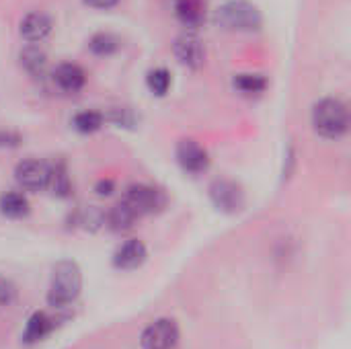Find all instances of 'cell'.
Segmentation results:
<instances>
[{"instance_id":"cell-1","label":"cell","mask_w":351,"mask_h":349,"mask_svg":"<svg viewBox=\"0 0 351 349\" xmlns=\"http://www.w3.org/2000/svg\"><path fill=\"white\" fill-rule=\"evenodd\" d=\"M82 292V272L76 261L62 259L51 267L49 288H47V306L53 311H64L72 306Z\"/></svg>"},{"instance_id":"cell-2","label":"cell","mask_w":351,"mask_h":349,"mask_svg":"<svg viewBox=\"0 0 351 349\" xmlns=\"http://www.w3.org/2000/svg\"><path fill=\"white\" fill-rule=\"evenodd\" d=\"M311 123L317 136L325 140H341L350 132V109L337 97H323L313 105Z\"/></svg>"},{"instance_id":"cell-3","label":"cell","mask_w":351,"mask_h":349,"mask_svg":"<svg viewBox=\"0 0 351 349\" xmlns=\"http://www.w3.org/2000/svg\"><path fill=\"white\" fill-rule=\"evenodd\" d=\"M216 27L232 33H253L263 25V14L251 0H226L214 10Z\"/></svg>"},{"instance_id":"cell-4","label":"cell","mask_w":351,"mask_h":349,"mask_svg":"<svg viewBox=\"0 0 351 349\" xmlns=\"http://www.w3.org/2000/svg\"><path fill=\"white\" fill-rule=\"evenodd\" d=\"M208 197L222 214L234 216L245 210V191L232 179H214L208 187Z\"/></svg>"},{"instance_id":"cell-5","label":"cell","mask_w":351,"mask_h":349,"mask_svg":"<svg viewBox=\"0 0 351 349\" xmlns=\"http://www.w3.org/2000/svg\"><path fill=\"white\" fill-rule=\"evenodd\" d=\"M121 202L125 206H130L142 218V216L160 212L165 208V204H167V197L154 185H148V183H132L130 187H125Z\"/></svg>"},{"instance_id":"cell-6","label":"cell","mask_w":351,"mask_h":349,"mask_svg":"<svg viewBox=\"0 0 351 349\" xmlns=\"http://www.w3.org/2000/svg\"><path fill=\"white\" fill-rule=\"evenodd\" d=\"M181 339V329L175 319L160 317L152 321L140 335L142 349H175Z\"/></svg>"},{"instance_id":"cell-7","label":"cell","mask_w":351,"mask_h":349,"mask_svg":"<svg viewBox=\"0 0 351 349\" xmlns=\"http://www.w3.org/2000/svg\"><path fill=\"white\" fill-rule=\"evenodd\" d=\"M173 56L189 70H199L206 62V47L193 31H185L173 41Z\"/></svg>"},{"instance_id":"cell-8","label":"cell","mask_w":351,"mask_h":349,"mask_svg":"<svg viewBox=\"0 0 351 349\" xmlns=\"http://www.w3.org/2000/svg\"><path fill=\"white\" fill-rule=\"evenodd\" d=\"M175 156H177L179 167L189 175H204L210 169L208 150L202 144H197L195 140H191V138H185V140L177 142Z\"/></svg>"},{"instance_id":"cell-9","label":"cell","mask_w":351,"mask_h":349,"mask_svg":"<svg viewBox=\"0 0 351 349\" xmlns=\"http://www.w3.org/2000/svg\"><path fill=\"white\" fill-rule=\"evenodd\" d=\"M14 181L23 191L39 193L47 187V165L37 158H23L14 167Z\"/></svg>"},{"instance_id":"cell-10","label":"cell","mask_w":351,"mask_h":349,"mask_svg":"<svg viewBox=\"0 0 351 349\" xmlns=\"http://www.w3.org/2000/svg\"><path fill=\"white\" fill-rule=\"evenodd\" d=\"M51 31H53V21L43 10H31L19 23V35L27 43H41L49 37Z\"/></svg>"},{"instance_id":"cell-11","label":"cell","mask_w":351,"mask_h":349,"mask_svg":"<svg viewBox=\"0 0 351 349\" xmlns=\"http://www.w3.org/2000/svg\"><path fill=\"white\" fill-rule=\"evenodd\" d=\"M146 257H148L146 245L140 239H130V241L121 243L115 249V253L111 257V263L119 272H134V269L144 265Z\"/></svg>"},{"instance_id":"cell-12","label":"cell","mask_w":351,"mask_h":349,"mask_svg":"<svg viewBox=\"0 0 351 349\" xmlns=\"http://www.w3.org/2000/svg\"><path fill=\"white\" fill-rule=\"evenodd\" d=\"M51 80L53 84L64 91V93H80L86 84V72L82 70V66L74 64V62H62L53 68L51 72Z\"/></svg>"},{"instance_id":"cell-13","label":"cell","mask_w":351,"mask_h":349,"mask_svg":"<svg viewBox=\"0 0 351 349\" xmlns=\"http://www.w3.org/2000/svg\"><path fill=\"white\" fill-rule=\"evenodd\" d=\"M173 10L187 31H197L206 23V0H175Z\"/></svg>"},{"instance_id":"cell-14","label":"cell","mask_w":351,"mask_h":349,"mask_svg":"<svg viewBox=\"0 0 351 349\" xmlns=\"http://www.w3.org/2000/svg\"><path fill=\"white\" fill-rule=\"evenodd\" d=\"M51 191L53 197H60V200H66L72 195V177H70V171H68V165L58 158L53 160L51 165H47V187Z\"/></svg>"},{"instance_id":"cell-15","label":"cell","mask_w":351,"mask_h":349,"mask_svg":"<svg viewBox=\"0 0 351 349\" xmlns=\"http://www.w3.org/2000/svg\"><path fill=\"white\" fill-rule=\"evenodd\" d=\"M19 64L29 76L41 78L45 76V70H47V53L39 43H27L19 51Z\"/></svg>"},{"instance_id":"cell-16","label":"cell","mask_w":351,"mask_h":349,"mask_svg":"<svg viewBox=\"0 0 351 349\" xmlns=\"http://www.w3.org/2000/svg\"><path fill=\"white\" fill-rule=\"evenodd\" d=\"M53 327H56L53 319H51L47 313L37 311V313H33V315L29 317V321H27V325H25V331H23L21 339H23L25 346H35V344L43 341V339L53 331Z\"/></svg>"},{"instance_id":"cell-17","label":"cell","mask_w":351,"mask_h":349,"mask_svg":"<svg viewBox=\"0 0 351 349\" xmlns=\"http://www.w3.org/2000/svg\"><path fill=\"white\" fill-rule=\"evenodd\" d=\"M140 220V216L125 206L123 202L115 204L107 214H105V226L113 232H128L136 226V222Z\"/></svg>"},{"instance_id":"cell-18","label":"cell","mask_w":351,"mask_h":349,"mask_svg":"<svg viewBox=\"0 0 351 349\" xmlns=\"http://www.w3.org/2000/svg\"><path fill=\"white\" fill-rule=\"evenodd\" d=\"M31 212V204L21 191H4L0 195V214L8 220H23Z\"/></svg>"},{"instance_id":"cell-19","label":"cell","mask_w":351,"mask_h":349,"mask_svg":"<svg viewBox=\"0 0 351 349\" xmlns=\"http://www.w3.org/2000/svg\"><path fill=\"white\" fill-rule=\"evenodd\" d=\"M105 214L107 212L103 208H99V206H84V208L74 212L72 220H74V226L95 232L101 226H105Z\"/></svg>"},{"instance_id":"cell-20","label":"cell","mask_w":351,"mask_h":349,"mask_svg":"<svg viewBox=\"0 0 351 349\" xmlns=\"http://www.w3.org/2000/svg\"><path fill=\"white\" fill-rule=\"evenodd\" d=\"M119 47H121V39L109 31H99L88 39V51L93 56H99V58L113 56Z\"/></svg>"},{"instance_id":"cell-21","label":"cell","mask_w":351,"mask_h":349,"mask_svg":"<svg viewBox=\"0 0 351 349\" xmlns=\"http://www.w3.org/2000/svg\"><path fill=\"white\" fill-rule=\"evenodd\" d=\"M72 128L78 132V134H95L99 132L103 125H105V115L103 111H95V109H84V111H78L74 117H72Z\"/></svg>"},{"instance_id":"cell-22","label":"cell","mask_w":351,"mask_h":349,"mask_svg":"<svg viewBox=\"0 0 351 349\" xmlns=\"http://www.w3.org/2000/svg\"><path fill=\"white\" fill-rule=\"evenodd\" d=\"M232 86L241 95H261L267 88V78L261 76V74L243 72V74H237L232 78Z\"/></svg>"},{"instance_id":"cell-23","label":"cell","mask_w":351,"mask_h":349,"mask_svg":"<svg viewBox=\"0 0 351 349\" xmlns=\"http://www.w3.org/2000/svg\"><path fill=\"white\" fill-rule=\"evenodd\" d=\"M173 78L167 68H152L146 74V86L154 97H165L171 91Z\"/></svg>"},{"instance_id":"cell-24","label":"cell","mask_w":351,"mask_h":349,"mask_svg":"<svg viewBox=\"0 0 351 349\" xmlns=\"http://www.w3.org/2000/svg\"><path fill=\"white\" fill-rule=\"evenodd\" d=\"M105 115V123H113L117 128H134L138 117L130 107H111L107 111H103Z\"/></svg>"},{"instance_id":"cell-25","label":"cell","mask_w":351,"mask_h":349,"mask_svg":"<svg viewBox=\"0 0 351 349\" xmlns=\"http://www.w3.org/2000/svg\"><path fill=\"white\" fill-rule=\"evenodd\" d=\"M14 300H16V286L8 278L0 276V311L8 309Z\"/></svg>"},{"instance_id":"cell-26","label":"cell","mask_w":351,"mask_h":349,"mask_svg":"<svg viewBox=\"0 0 351 349\" xmlns=\"http://www.w3.org/2000/svg\"><path fill=\"white\" fill-rule=\"evenodd\" d=\"M21 142H23V138L16 132L0 130V148H16V146H21Z\"/></svg>"},{"instance_id":"cell-27","label":"cell","mask_w":351,"mask_h":349,"mask_svg":"<svg viewBox=\"0 0 351 349\" xmlns=\"http://www.w3.org/2000/svg\"><path fill=\"white\" fill-rule=\"evenodd\" d=\"M113 191H115V181L113 179H99L95 183V193L99 197H109V195H113Z\"/></svg>"},{"instance_id":"cell-28","label":"cell","mask_w":351,"mask_h":349,"mask_svg":"<svg viewBox=\"0 0 351 349\" xmlns=\"http://www.w3.org/2000/svg\"><path fill=\"white\" fill-rule=\"evenodd\" d=\"M84 6L95 8V10H109L119 4V0H82Z\"/></svg>"},{"instance_id":"cell-29","label":"cell","mask_w":351,"mask_h":349,"mask_svg":"<svg viewBox=\"0 0 351 349\" xmlns=\"http://www.w3.org/2000/svg\"><path fill=\"white\" fill-rule=\"evenodd\" d=\"M294 160H296V158H294V150L290 148V150H288V165H294ZM286 177H290V167L284 169V179H286Z\"/></svg>"}]
</instances>
